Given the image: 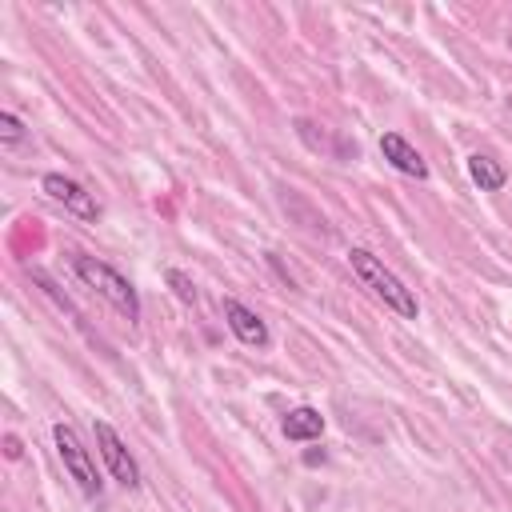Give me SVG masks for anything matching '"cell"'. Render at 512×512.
<instances>
[{"label": "cell", "instance_id": "obj_1", "mask_svg": "<svg viewBox=\"0 0 512 512\" xmlns=\"http://www.w3.org/2000/svg\"><path fill=\"white\" fill-rule=\"evenodd\" d=\"M348 264H352V272L360 276V284H364L376 300H384V308H392V312L404 316V320H416V316H420L416 292H412L392 268H384L380 256H372L368 248H352V252H348Z\"/></svg>", "mask_w": 512, "mask_h": 512}, {"label": "cell", "instance_id": "obj_2", "mask_svg": "<svg viewBox=\"0 0 512 512\" xmlns=\"http://www.w3.org/2000/svg\"><path fill=\"white\" fill-rule=\"evenodd\" d=\"M72 272H76L92 292H100L128 324L140 320V292H136V284H132L124 272H116L112 264H104V260H96V256H84V252L72 256Z\"/></svg>", "mask_w": 512, "mask_h": 512}, {"label": "cell", "instance_id": "obj_3", "mask_svg": "<svg viewBox=\"0 0 512 512\" xmlns=\"http://www.w3.org/2000/svg\"><path fill=\"white\" fill-rule=\"evenodd\" d=\"M52 444H56V456L64 460V472L76 480V488L88 496V500H100L104 492V480L92 464V452L80 444V436L68 428V424H52Z\"/></svg>", "mask_w": 512, "mask_h": 512}, {"label": "cell", "instance_id": "obj_4", "mask_svg": "<svg viewBox=\"0 0 512 512\" xmlns=\"http://www.w3.org/2000/svg\"><path fill=\"white\" fill-rule=\"evenodd\" d=\"M92 432H96V448H100V456H104L112 480L124 484V488H140V464H136L132 452L124 448V440L116 436V428H112L108 420H96Z\"/></svg>", "mask_w": 512, "mask_h": 512}, {"label": "cell", "instance_id": "obj_5", "mask_svg": "<svg viewBox=\"0 0 512 512\" xmlns=\"http://www.w3.org/2000/svg\"><path fill=\"white\" fill-rule=\"evenodd\" d=\"M44 192H48L56 204H64L72 216H80V220H100V204H96L92 192H84V184H76L72 176L48 172V176H44Z\"/></svg>", "mask_w": 512, "mask_h": 512}, {"label": "cell", "instance_id": "obj_6", "mask_svg": "<svg viewBox=\"0 0 512 512\" xmlns=\"http://www.w3.org/2000/svg\"><path fill=\"white\" fill-rule=\"evenodd\" d=\"M224 324L232 328V336L240 340V344H248V348H268V324L248 308V304H240V300H224Z\"/></svg>", "mask_w": 512, "mask_h": 512}, {"label": "cell", "instance_id": "obj_7", "mask_svg": "<svg viewBox=\"0 0 512 512\" xmlns=\"http://www.w3.org/2000/svg\"><path fill=\"white\" fill-rule=\"evenodd\" d=\"M380 152H384V160L396 168V172H404V176H416V180H424L428 176V164H424V156L400 136V132H384L380 136Z\"/></svg>", "mask_w": 512, "mask_h": 512}, {"label": "cell", "instance_id": "obj_8", "mask_svg": "<svg viewBox=\"0 0 512 512\" xmlns=\"http://www.w3.org/2000/svg\"><path fill=\"white\" fill-rule=\"evenodd\" d=\"M468 176H472V184L480 192H500L508 184V168L496 156H488V152H472L468 156Z\"/></svg>", "mask_w": 512, "mask_h": 512}, {"label": "cell", "instance_id": "obj_9", "mask_svg": "<svg viewBox=\"0 0 512 512\" xmlns=\"http://www.w3.org/2000/svg\"><path fill=\"white\" fill-rule=\"evenodd\" d=\"M280 428H284V436L296 440V444H304V440H320V432H324V416H320L316 408L300 404V408H292V412L284 416Z\"/></svg>", "mask_w": 512, "mask_h": 512}, {"label": "cell", "instance_id": "obj_10", "mask_svg": "<svg viewBox=\"0 0 512 512\" xmlns=\"http://www.w3.org/2000/svg\"><path fill=\"white\" fill-rule=\"evenodd\" d=\"M164 280H168V288L176 292V300H180V304H196V284H192V276H188V272L168 268V272H164Z\"/></svg>", "mask_w": 512, "mask_h": 512}, {"label": "cell", "instance_id": "obj_11", "mask_svg": "<svg viewBox=\"0 0 512 512\" xmlns=\"http://www.w3.org/2000/svg\"><path fill=\"white\" fill-rule=\"evenodd\" d=\"M20 140H24V124L12 112H0V144L4 148H16Z\"/></svg>", "mask_w": 512, "mask_h": 512}, {"label": "cell", "instance_id": "obj_12", "mask_svg": "<svg viewBox=\"0 0 512 512\" xmlns=\"http://www.w3.org/2000/svg\"><path fill=\"white\" fill-rule=\"evenodd\" d=\"M4 452H8V460H16L20 456V440L16 436H4Z\"/></svg>", "mask_w": 512, "mask_h": 512}]
</instances>
